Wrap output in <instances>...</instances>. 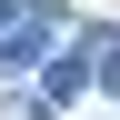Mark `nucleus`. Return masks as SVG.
Masks as SVG:
<instances>
[{"mask_svg":"<svg viewBox=\"0 0 120 120\" xmlns=\"http://www.w3.org/2000/svg\"><path fill=\"white\" fill-rule=\"evenodd\" d=\"M100 80H110V90H120V40H100Z\"/></svg>","mask_w":120,"mask_h":120,"instance_id":"1","label":"nucleus"}]
</instances>
